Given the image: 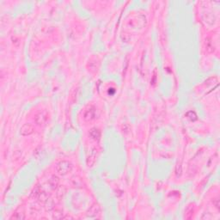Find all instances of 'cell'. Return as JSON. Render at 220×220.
<instances>
[{"mask_svg":"<svg viewBox=\"0 0 220 220\" xmlns=\"http://www.w3.org/2000/svg\"><path fill=\"white\" fill-rule=\"evenodd\" d=\"M71 169H72V165L67 161L60 162L58 163V165L56 167V170L58 171V173L61 175H65L68 174L69 172L71 171Z\"/></svg>","mask_w":220,"mask_h":220,"instance_id":"cell-1","label":"cell"},{"mask_svg":"<svg viewBox=\"0 0 220 220\" xmlns=\"http://www.w3.org/2000/svg\"><path fill=\"white\" fill-rule=\"evenodd\" d=\"M33 127L29 125V124H26L24 125L22 129H21V134L22 135H24V136H27V135H29L33 132Z\"/></svg>","mask_w":220,"mask_h":220,"instance_id":"cell-2","label":"cell"},{"mask_svg":"<svg viewBox=\"0 0 220 220\" xmlns=\"http://www.w3.org/2000/svg\"><path fill=\"white\" fill-rule=\"evenodd\" d=\"M90 135L93 139L97 140V141L100 139L101 132L100 131L96 129V128H92L90 132Z\"/></svg>","mask_w":220,"mask_h":220,"instance_id":"cell-3","label":"cell"},{"mask_svg":"<svg viewBox=\"0 0 220 220\" xmlns=\"http://www.w3.org/2000/svg\"><path fill=\"white\" fill-rule=\"evenodd\" d=\"M95 117H96V112L94 109H89L84 115L85 120H93V119H95Z\"/></svg>","mask_w":220,"mask_h":220,"instance_id":"cell-4","label":"cell"}]
</instances>
